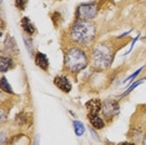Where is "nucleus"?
Segmentation results:
<instances>
[{"instance_id": "obj_15", "label": "nucleus", "mask_w": 146, "mask_h": 145, "mask_svg": "<svg viewBox=\"0 0 146 145\" xmlns=\"http://www.w3.org/2000/svg\"><path fill=\"white\" fill-rule=\"evenodd\" d=\"M28 3H29V0H14L15 8L19 11H24L26 9V6H28Z\"/></svg>"}, {"instance_id": "obj_6", "label": "nucleus", "mask_w": 146, "mask_h": 145, "mask_svg": "<svg viewBox=\"0 0 146 145\" xmlns=\"http://www.w3.org/2000/svg\"><path fill=\"white\" fill-rule=\"evenodd\" d=\"M54 85L59 90H61L62 93H65V94H69L72 89L71 81L69 80V78L65 76V75H56L54 78Z\"/></svg>"}, {"instance_id": "obj_17", "label": "nucleus", "mask_w": 146, "mask_h": 145, "mask_svg": "<svg viewBox=\"0 0 146 145\" xmlns=\"http://www.w3.org/2000/svg\"><path fill=\"white\" fill-rule=\"evenodd\" d=\"M119 145H136L135 143H131V141H122V143H120Z\"/></svg>"}, {"instance_id": "obj_16", "label": "nucleus", "mask_w": 146, "mask_h": 145, "mask_svg": "<svg viewBox=\"0 0 146 145\" xmlns=\"http://www.w3.org/2000/svg\"><path fill=\"white\" fill-rule=\"evenodd\" d=\"M16 121H18V124H25V123H28L26 114L25 113H20L19 115H16Z\"/></svg>"}, {"instance_id": "obj_13", "label": "nucleus", "mask_w": 146, "mask_h": 145, "mask_svg": "<svg viewBox=\"0 0 146 145\" xmlns=\"http://www.w3.org/2000/svg\"><path fill=\"white\" fill-rule=\"evenodd\" d=\"M51 20L54 23L55 28H58V25H60L62 23V16L59 11H52L51 13Z\"/></svg>"}, {"instance_id": "obj_18", "label": "nucleus", "mask_w": 146, "mask_h": 145, "mask_svg": "<svg viewBox=\"0 0 146 145\" xmlns=\"http://www.w3.org/2000/svg\"><path fill=\"white\" fill-rule=\"evenodd\" d=\"M141 145H146V134L144 135V138H142V140H141Z\"/></svg>"}, {"instance_id": "obj_2", "label": "nucleus", "mask_w": 146, "mask_h": 145, "mask_svg": "<svg viewBox=\"0 0 146 145\" xmlns=\"http://www.w3.org/2000/svg\"><path fill=\"white\" fill-rule=\"evenodd\" d=\"M115 47L111 41H100L90 49V65L94 70L104 71L110 68L115 57Z\"/></svg>"}, {"instance_id": "obj_11", "label": "nucleus", "mask_w": 146, "mask_h": 145, "mask_svg": "<svg viewBox=\"0 0 146 145\" xmlns=\"http://www.w3.org/2000/svg\"><path fill=\"white\" fill-rule=\"evenodd\" d=\"M20 26H21V29L24 30V33L26 35H29V36H33L36 33V28H35V25L31 23V20L28 18V16H24V18H21V20H20Z\"/></svg>"}, {"instance_id": "obj_4", "label": "nucleus", "mask_w": 146, "mask_h": 145, "mask_svg": "<svg viewBox=\"0 0 146 145\" xmlns=\"http://www.w3.org/2000/svg\"><path fill=\"white\" fill-rule=\"evenodd\" d=\"M100 11V3L90 1V3H81L75 9V19L79 20H92L99 15Z\"/></svg>"}, {"instance_id": "obj_3", "label": "nucleus", "mask_w": 146, "mask_h": 145, "mask_svg": "<svg viewBox=\"0 0 146 145\" xmlns=\"http://www.w3.org/2000/svg\"><path fill=\"white\" fill-rule=\"evenodd\" d=\"M90 57L85 48L69 45L64 49V71L76 75L88 68Z\"/></svg>"}, {"instance_id": "obj_5", "label": "nucleus", "mask_w": 146, "mask_h": 145, "mask_svg": "<svg viewBox=\"0 0 146 145\" xmlns=\"http://www.w3.org/2000/svg\"><path fill=\"white\" fill-rule=\"evenodd\" d=\"M120 113V104L115 99H106L105 101H102L101 106V115L105 119V121L111 123L116 116Z\"/></svg>"}, {"instance_id": "obj_8", "label": "nucleus", "mask_w": 146, "mask_h": 145, "mask_svg": "<svg viewBox=\"0 0 146 145\" xmlns=\"http://www.w3.org/2000/svg\"><path fill=\"white\" fill-rule=\"evenodd\" d=\"M15 67V60L11 55H5V53H1L0 57V70L1 72H6Z\"/></svg>"}, {"instance_id": "obj_14", "label": "nucleus", "mask_w": 146, "mask_h": 145, "mask_svg": "<svg viewBox=\"0 0 146 145\" xmlns=\"http://www.w3.org/2000/svg\"><path fill=\"white\" fill-rule=\"evenodd\" d=\"M74 128H75V134L78 135V136H81V135L84 134L85 128H84V125H82L81 121L75 120V121H74Z\"/></svg>"}, {"instance_id": "obj_12", "label": "nucleus", "mask_w": 146, "mask_h": 145, "mask_svg": "<svg viewBox=\"0 0 146 145\" xmlns=\"http://www.w3.org/2000/svg\"><path fill=\"white\" fill-rule=\"evenodd\" d=\"M0 88H1V90L4 91L6 94H14V90L11 89L10 84L8 83V80H6L5 76H1V83H0Z\"/></svg>"}, {"instance_id": "obj_1", "label": "nucleus", "mask_w": 146, "mask_h": 145, "mask_svg": "<svg viewBox=\"0 0 146 145\" xmlns=\"http://www.w3.org/2000/svg\"><path fill=\"white\" fill-rule=\"evenodd\" d=\"M96 35H98V28L94 21L90 20H79L75 19L74 23L66 29L62 35V40H66L69 45H76V47L88 48L94 44Z\"/></svg>"}, {"instance_id": "obj_7", "label": "nucleus", "mask_w": 146, "mask_h": 145, "mask_svg": "<svg viewBox=\"0 0 146 145\" xmlns=\"http://www.w3.org/2000/svg\"><path fill=\"white\" fill-rule=\"evenodd\" d=\"M89 123L95 130H102L106 126V121L102 118V115L99 114H88Z\"/></svg>"}, {"instance_id": "obj_9", "label": "nucleus", "mask_w": 146, "mask_h": 145, "mask_svg": "<svg viewBox=\"0 0 146 145\" xmlns=\"http://www.w3.org/2000/svg\"><path fill=\"white\" fill-rule=\"evenodd\" d=\"M34 61H35L36 67H39L41 70H44V71L49 70V65H50V63H49V59H48V57H46L44 53H41V51L35 53Z\"/></svg>"}, {"instance_id": "obj_10", "label": "nucleus", "mask_w": 146, "mask_h": 145, "mask_svg": "<svg viewBox=\"0 0 146 145\" xmlns=\"http://www.w3.org/2000/svg\"><path fill=\"white\" fill-rule=\"evenodd\" d=\"M101 106H102V101L100 99H90V100H88L85 104V108L88 109L89 114L101 113Z\"/></svg>"}]
</instances>
